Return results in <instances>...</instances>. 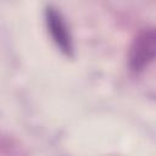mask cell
<instances>
[{"instance_id": "2", "label": "cell", "mask_w": 156, "mask_h": 156, "mask_svg": "<svg viewBox=\"0 0 156 156\" xmlns=\"http://www.w3.org/2000/svg\"><path fill=\"white\" fill-rule=\"evenodd\" d=\"M45 23L51 35L52 41L57 49L66 56H73V41L69 29L60 13L55 7L49 6L45 10Z\"/></svg>"}, {"instance_id": "1", "label": "cell", "mask_w": 156, "mask_h": 156, "mask_svg": "<svg viewBox=\"0 0 156 156\" xmlns=\"http://www.w3.org/2000/svg\"><path fill=\"white\" fill-rule=\"evenodd\" d=\"M156 55V33L152 27L143 29L133 40L129 50V67L133 72L144 71Z\"/></svg>"}]
</instances>
